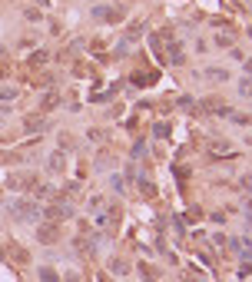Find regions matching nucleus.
Here are the masks:
<instances>
[{
    "instance_id": "nucleus-1",
    "label": "nucleus",
    "mask_w": 252,
    "mask_h": 282,
    "mask_svg": "<svg viewBox=\"0 0 252 282\" xmlns=\"http://www.w3.org/2000/svg\"><path fill=\"white\" fill-rule=\"evenodd\" d=\"M10 213H17V219H33V213H37V206L33 203H27V199H20V203H13Z\"/></svg>"
},
{
    "instance_id": "nucleus-2",
    "label": "nucleus",
    "mask_w": 252,
    "mask_h": 282,
    "mask_svg": "<svg viewBox=\"0 0 252 282\" xmlns=\"http://www.w3.org/2000/svg\"><path fill=\"white\" fill-rule=\"evenodd\" d=\"M70 213H73V209H70V206H50V209H47V219H70Z\"/></svg>"
},
{
    "instance_id": "nucleus-3",
    "label": "nucleus",
    "mask_w": 252,
    "mask_h": 282,
    "mask_svg": "<svg viewBox=\"0 0 252 282\" xmlns=\"http://www.w3.org/2000/svg\"><path fill=\"white\" fill-rule=\"evenodd\" d=\"M40 242H56V229L53 226H44V229H40Z\"/></svg>"
},
{
    "instance_id": "nucleus-4",
    "label": "nucleus",
    "mask_w": 252,
    "mask_h": 282,
    "mask_svg": "<svg viewBox=\"0 0 252 282\" xmlns=\"http://www.w3.org/2000/svg\"><path fill=\"white\" fill-rule=\"evenodd\" d=\"M23 126H27V130H44V119H40V116H27V123H23Z\"/></svg>"
},
{
    "instance_id": "nucleus-5",
    "label": "nucleus",
    "mask_w": 252,
    "mask_h": 282,
    "mask_svg": "<svg viewBox=\"0 0 252 282\" xmlns=\"http://www.w3.org/2000/svg\"><path fill=\"white\" fill-rule=\"evenodd\" d=\"M206 76H212V80H229V76L222 73V70H206Z\"/></svg>"
},
{
    "instance_id": "nucleus-6",
    "label": "nucleus",
    "mask_w": 252,
    "mask_h": 282,
    "mask_svg": "<svg viewBox=\"0 0 252 282\" xmlns=\"http://www.w3.org/2000/svg\"><path fill=\"white\" fill-rule=\"evenodd\" d=\"M40 279H44V282H56V276L50 269H40Z\"/></svg>"
},
{
    "instance_id": "nucleus-7",
    "label": "nucleus",
    "mask_w": 252,
    "mask_h": 282,
    "mask_svg": "<svg viewBox=\"0 0 252 282\" xmlns=\"http://www.w3.org/2000/svg\"><path fill=\"white\" fill-rule=\"evenodd\" d=\"M13 97V90H0V100H10Z\"/></svg>"
}]
</instances>
